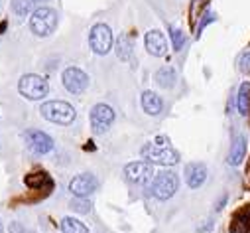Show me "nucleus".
I'll return each instance as SVG.
<instances>
[{
  "label": "nucleus",
  "mask_w": 250,
  "mask_h": 233,
  "mask_svg": "<svg viewBox=\"0 0 250 233\" xmlns=\"http://www.w3.org/2000/svg\"><path fill=\"white\" fill-rule=\"evenodd\" d=\"M42 116L57 125H71L75 121V109L65 101H47L42 105Z\"/></svg>",
  "instance_id": "f257e3e1"
},
{
  "label": "nucleus",
  "mask_w": 250,
  "mask_h": 233,
  "mask_svg": "<svg viewBox=\"0 0 250 233\" xmlns=\"http://www.w3.org/2000/svg\"><path fill=\"white\" fill-rule=\"evenodd\" d=\"M55 28H57V12L53 8L42 6L30 16V30L40 38L51 36Z\"/></svg>",
  "instance_id": "f03ea898"
},
{
  "label": "nucleus",
  "mask_w": 250,
  "mask_h": 233,
  "mask_svg": "<svg viewBox=\"0 0 250 233\" xmlns=\"http://www.w3.org/2000/svg\"><path fill=\"white\" fill-rule=\"evenodd\" d=\"M177 188H179V178L171 170H164V172L156 174L152 184H150L152 196L158 200H169L177 192Z\"/></svg>",
  "instance_id": "7ed1b4c3"
},
{
  "label": "nucleus",
  "mask_w": 250,
  "mask_h": 233,
  "mask_svg": "<svg viewBox=\"0 0 250 233\" xmlns=\"http://www.w3.org/2000/svg\"><path fill=\"white\" fill-rule=\"evenodd\" d=\"M142 158L150 164H160V166H173L179 162V154L171 146H156L154 142H148L140 150Z\"/></svg>",
  "instance_id": "20e7f679"
},
{
  "label": "nucleus",
  "mask_w": 250,
  "mask_h": 233,
  "mask_svg": "<svg viewBox=\"0 0 250 233\" xmlns=\"http://www.w3.org/2000/svg\"><path fill=\"white\" fill-rule=\"evenodd\" d=\"M18 89H20V93H22L26 99H30V101H40V99H43V97L47 95L49 85H47V81H45L42 75L28 73V75H24V77L20 79Z\"/></svg>",
  "instance_id": "39448f33"
},
{
  "label": "nucleus",
  "mask_w": 250,
  "mask_h": 233,
  "mask_svg": "<svg viewBox=\"0 0 250 233\" xmlns=\"http://www.w3.org/2000/svg\"><path fill=\"white\" fill-rule=\"evenodd\" d=\"M89 44H91V49L99 55H104L110 51L112 47V32L106 24H95L93 30H91V36H89Z\"/></svg>",
  "instance_id": "423d86ee"
},
{
  "label": "nucleus",
  "mask_w": 250,
  "mask_h": 233,
  "mask_svg": "<svg viewBox=\"0 0 250 233\" xmlns=\"http://www.w3.org/2000/svg\"><path fill=\"white\" fill-rule=\"evenodd\" d=\"M112 123H114V111L108 105L99 103V105L93 107V111H91V127H93L95 135L106 133Z\"/></svg>",
  "instance_id": "0eeeda50"
},
{
  "label": "nucleus",
  "mask_w": 250,
  "mask_h": 233,
  "mask_svg": "<svg viewBox=\"0 0 250 233\" xmlns=\"http://www.w3.org/2000/svg\"><path fill=\"white\" fill-rule=\"evenodd\" d=\"M124 176L132 184H150L154 180V168L150 162H130L124 166Z\"/></svg>",
  "instance_id": "6e6552de"
},
{
  "label": "nucleus",
  "mask_w": 250,
  "mask_h": 233,
  "mask_svg": "<svg viewBox=\"0 0 250 233\" xmlns=\"http://www.w3.org/2000/svg\"><path fill=\"white\" fill-rule=\"evenodd\" d=\"M61 79H63L65 89L69 93H73V95H79V93H83L89 87V77L79 68H67L63 71V77H61Z\"/></svg>",
  "instance_id": "1a4fd4ad"
},
{
  "label": "nucleus",
  "mask_w": 250,
  "mask_h": 233,
  "mask_svg": "<svg viewBox=\"0 0 250 233\" xmlns=\"http://www.w3.org/2000/svg\"><path fill=\"white\" fill-rule=\"evenodd\" d=\"M99 188V182L93 174H79L69 182V192L75 198H89Z\"/></svg>",
  "instance_id": "9d476101"
},
{
  "label": "nucleus",
  "mask_w": 250,
  "mask_h": 233,
  "mask_svg": "<svg viewBox=\"0 0 250 233\" xmlns=\"http://www.w3.org/2000/svg\"><path fill=\"white\" fill-rule=\"evenodd\" d=\"M24 139H26V144L32 152L36 154H47L53 150V140L51 137H47L45 133L42 131H26L24 133Z\"/></svg>",
  "instance_id": "9b49d317"
},
{
  "label": "nucleus",
  "mask_w": 250,
  "mask_h": 233,
  "mask_svg": "<svg viewBox=\"0 0 250 233\" xmlns=\"http://www.w3.org/2000/svg\"><path fill=\"white\" fill-rule=\"evenodd\" d=\"M207 180V166L201 162H191L185 166V182L189 188H201Z\"/></svg>",
  "instance_id": "f8f14e48"
},
{
  "label": "nucleus",
  "mask_w": 250,
  "mask_h": 233,
  "mask_svg": "<svg viewBox=\"0 0 250 233\" xmlns=\"http://www.w3.org/2000/svg\"><path fill=\"white\" fill-rule=\"evenodd\" d=\"M146 49H148V53H152V55H156V57L164 55L166 49H167L166 36H164L162 32H158V30L148 32V34H146Z\"/></svg>",
  "instance_id": "ddd939ff"
},
{
  "label": "nucleus",
  "mask_w": 250,
  "mask_h": 233,
  "mask_svg": "<svg viewBox=\"0 0 250 233\" xmlns=\"http://www.w3.org/2000/svg\"><path fill=\"white\" fill-rule=\"evenodd\" d=\"M140 103H142V109H144L148 115H160V113L164 111V101H162V97H160L158 93H154V91H144Z\"/></svg>",
  "instance_id": "4468645a"
},
{
  "label": "nucleus",
  "mask_w": 250,
  "mask_h": 233,
  "mask_svg": "<svg viewBox=\"0 0 250 233\" xmlns=\"http://www.w3.org/2000/svg\"><path fill=\"white\" fill-rule=\"evenodd\" d=\"M244 154H246V139H244L242 135H238V137L234 139L232 146H230V152H229L227 162H229L230 166H238V164L244 160Z\"/></svg>",
  "instance_id": "2eb2a0df"
},
{
  "label": "nucleus",
  "mask_w": 250,
  "mask_h": 233,
  "mask_svg": "<svg viewBox=\"0 0 250 233\" xmlns=\"http://www.w3.org/2000/svg\"><path fill=\"white\" fill-rule=\"evenodd\" d=\"M175 79H177L175 70L169 68V66L156 71V83H158L160 87H164V89H171V87L175 85Z\"/></svg>",
  "instance_id": "dca6fc26"
},
{
  "label": "nucleus",
  "mask_w": 250,
  "mask_h": 233,
  "mask_svg": "<svg viewBox=\"0 0 250 233\" xmlns=\"http://www.w3.org/2000/svg\"><path fill=\"white\" fill-rule=\"evenodd\" d=\"M236 109L242 116L248 115L250 111V83H242L240 89H238V95H236Z\"/></svg>",
  "instance_id": "f3484780"
},
{
  "label": "nucleus",
  "mask_w": 250,
  "mask_h": 233,
  "mask_svg": "<svg viewBox=\"0 0 250 233\" xmlns=\"http://www.w3.org/2000/svg\"><path fill=\"white\" fill-rule=\"evenodd\" d=\"M40 0H12V10L16 16H28L38 10Z\"/></svg>",
  "instance_id": "a211bd4d"
},
{
  "label": "nucleus",
  "mask_w": 250,
  "mask_h": 233,
  "mask_svg": "<svg viewBox=\"0 0 250 233\" xmlns=\"http://www.w3.org/2000/svg\"><path fill=\"white\" fill-rule=\"evenodd\" d=\"M116 55L120 57V60H124V62H126L128 57L132 55V40L126 34H122L116 40Z\"/></svg>",
  "instance_id": "6ab92c4d"
},
{
  "label": "nucleus",
  "mask_w": 250,
  "mask_h": 233,
  "mask_svg": "<svg viewBox=\"0 0 250 233\" xmlns=\"http://www.w3.org/2000/svg\"><path fill=\"white\" fill-rule=\"evenodd\" d=\"M61 229H63V233H89V229L75 217H63L61 219Z\"/></svg>",
  "instance_id": "aec40b11"
},
{
  "label": "nucleus",
  "mask_w": 250,
  "mask_h": 233,
  "mask_svg": "<svg viewBox=\"0 0 250 233\" xmlns=\"http://www.w3.org/2000/svg\"><path fill=\"white\" fill-rule=\"evenodd\" d=\"M71 210L77 213H89L91 211V202L87 198H75L71 202Z\"/></svg>",
  "instance_id": "412c9836"
},
{
  "label": "nucleus",
  "mask_w": 250,
  "mask_h": 233,
  "mask_svg": "<svg viewBox=\"0 0 250 233\" xmlns=\"http://www.w3.org/2000/svg\"><path fill=\"white\" fill-rule=\"evenodd\" d=\"M169 36H171V44H173V47H175V49H181L183 44H185V36H183V32L177 30V28H171V30H169Z\"/></svg>",
  "instance_id": "4be33fe9"
},
{
  "label": "nucleus",
  "mask_w": 250,
  "mask_h": 233,
  "mask_svg": "<svg viewBox=\"0 0 250 233\" xmlns=\"http://www.w3.org/2000/svg\"><path fill=\"white\" fill-rule=\"evenodd\" d=\"M240 70H242L244 73H250V51H246V53L242 55V60H240Z\"/></svg>",
  "instance_id": "5701e85b"
},
{
  "label": "nucleus",
  "mask_w": 250,
  "mask_h": 233,
  "mask_svg": "<svg viewBox=\"0 0 250 233\" xmlns=\"http://www.w3.org/2000/svg\"><path fill=\"white\" fill-rule=\"evenodd\" d=\"M154 144H156V146H169V139H167V137H156Z\"/></svg>",
  "instance_id": "b1692460"
},
{
  "label": "nucleus",
  "mask_w": 250,
  "mask_h": 233,
  "mask_svg": "<svg viewBox=\"0 0 250 233\" xmlns=\"http://www.w3.org/2000/svg\"><path fill=\"white\" fill-rule=\"evenodd\" d=\"M209 229H213V219H207V223H201V225L197 227L199 233H205V231H209Z\"/></svg>",
  "instance_id": "393cba45"
},
{
  "label": "nucleus",
  "mask_w": 250,
  "mask_h": 233,
  "mask_svg": "<svg viewBox=\"0 0 250 233\" xmlns=\"http://www.w3.org/2000/svg\"><path fill=\"white\" fill-rule=\"evenodd\" d=\"M225 202H227V196H223V198H221V200L217 202V206H215V210H217V211H221V210H223V206H225Z\"/></svg>",
  "instance_id": "a878e982"
},
{
  "label": "nucleus",
  "mask_w": 250,
  "mask_h": 233,
  "mask_svg": "<svg viewBox=\"0 0 250 233\" xmlns=\"http://www.w3.org/2000/svg\"><path fill=\"white\" fill-rule=\"evenodd\" d=\"M0 233H2V221H0Z\"/></svg>",
  "instance_id": "bb28decb"
}]
</instances>
